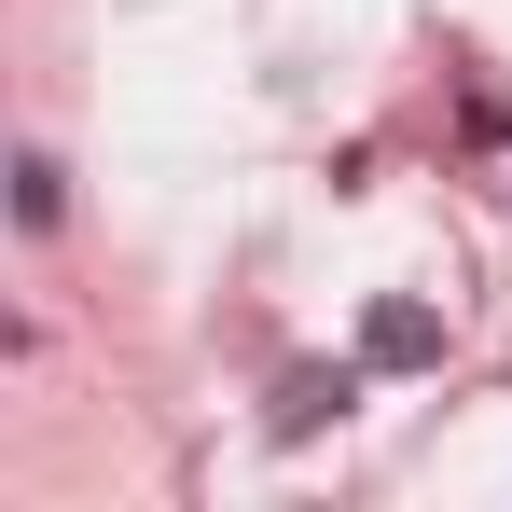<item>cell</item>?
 I'll return each mask as SVG.
<instances>
[{
	"label": "cell",
	"instance_id": "1",
	"mask_svg": "<svg viewBox=\"0 0 512 512\" xmlns=\"http://www.w3.org/2000/svg\"><path fill=\"white\" fill-rule=\"evenodd\" d=\"M360 374H374V360H360ZM360 374H346V360H291V374H277V402H263V429H277V443L333 429L346 402H360Z\"/></svg>",
	"mask_w": 512,
	"mask_h": 512
},
{
	"label": "cell",
	"instance_id": "2",
	"mask_svg": "<svg viewBox=\"0 0 512 512\" xmlns=\"http://www.w3.org/2000/svg\"><path fill=\"white\" fill-rule=\"evenodd\" d=\"M360 360H374V374H429V360H443V305H416V291H388V305L360 319Z\"/></svg>",
	"mask_w": 512,
	"mask_h": 512
},
{
	"label": "cell",
	"instance_id": "3",
	"mask_svg": "<svg viewBox=\"0 0 512 512\" xmlns=\"http://www.w3.org/2000/svg\"><path fill=\"white\" fill-rule=\"evenodd\" d=\"M14 222H28V236L70 222V167H56V153H14Z\"/></svg>",
	"mask_w": 512,
	"mask_h": 512
}]
</instances>
